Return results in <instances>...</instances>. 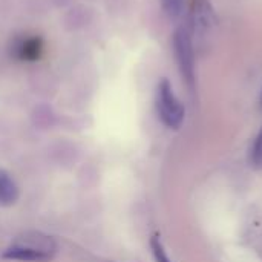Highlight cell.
Here are the masks:
<instances>
[{"label":"cell","instance_id":"cell-5","mask_svg":"<svg viewBox=\"0 0 262 262\" xmlns=\"http://www.w3.org/2000/svg\"><path fill=\"white\" fill-rule=\"evenodd\" d=\"M12 55L21 61H35L43 51V40L40 37L20 38L12 45Z\"/></svg>","mask_w":262,"mask_h":262},{"label":"cell","instance_id":"cell-2","mask_svg":"<svg viewBox=\"0 0 262 262\" xmlns=\"http://www.w3.org/2000/svg\"><path fill=\"white\" fill-rule=\"evenodd\" d=\"M155 107L160 120L163 121L164 126L169 129H180L183 121H184V106L181 101L177 98L173 88L167 78H161L157 84V92H155Z\"/></svg>","mask_w":262,"mask_h":262},{"label":"cell","instance_id":"cell-4","mask_svg":"<svg viewBox=\"0 0 262 262\" xmlns=\"http://www.w3.org/2000/svg\"><path fill=\"white\" fill-rule=\"evenodd\" d=\"M216 25V15L209 0H193L192 3V28L196 37L206 35Z\"/></svg>","mask_w":262,"mask_h":262},{"label":"cell","instance_id":"cell-1","mask_svg":"<svg viewBox=\"0 0 262 262\" xmlns=\"http://www.w3.org/2000/svg\"><path fill=\"white\" fill-rule=\"evenodd\" d=\"M57 252V243L40 232H28L3 250L2 258L18 262H51Z\"/></svg>","mask_w":262,"mask_h":262},{"label":"cell","instance_id":"cell-9","mask_svg":"<svg viewBox=\"0 0 262 262\" xmlns=\"http://www.w3.org/2000/svg\"><path fill=\"white\" fill-rule=\"evenodd\" d=\"M150 249H152L154 261L155 262H170L169 256H167V253H166V250H164V247H163V244H161V241H160L157 236H154V238L150 239Z\"/></svg>","mask_w":262,"mask_h":262},{"label":"cell","instance_id":"cell-3","mask_svg":"<svg viewBox=\"0 0 262 262\" xmlns=\"http://www.w3.org/2000/svg\"><path fill=\"white\" fill-rule=\"evenodd\" d=\"M173 54L184 81L195 86V48L192 34L186 26H180L173 32Z\"/></svg>","mask_w":262,"mask_h":262},{"label":"cell","instance_id":"cell-8","mask_svg":"<svg viewBox=\"0 0 262 262\" xmlns=\"http://www.w3.org/2000/svg\"><path fill=\"white\" fill-rule=\"evenodd\" d=\"M250 163L255 169L262 170V127L255 138V143H253V147L250 152Z\"/></svg>","mask_w":262,"mask_h":262},{"label":"cell","instance_id":"cell-6","mask_svg":"<svg viewBox=\"0 0 262 262\" xmlns=\"http://www.w3.org/2000/svg\"><path fill=\"white\" fill-rule=\"evenodd\" d=\"M20 196V189L14 178L3 169H0V206H12Z\"/></svg>","mask_w":262,"mask_h":262},{"label":"cell","instance_id":"cell-7","mask_svg":"<svg viewBox=\"0 0 262 262\" xmlns=\"http://www.w3.org/2000/svg\"><path fill=\"white\" fill-rule=\"evenodd\" d=\"M186 0H161V8L164 14L170 18H178L184 9Z\"/></svg>","mask_w":262,"mask_h":262},{"label":"cell","instance_id":"cell-10","mask_svg":"<svg viewBox=\"0 0 262 262\" xmlns=\"http://www.w3.org/2000/svg\"><path fill=\"white\" fill-rule=\"evenodd\" d=\"M259 100H261V107H262V89H261V98H259Z\"/></svg>","mask_w":262,"mask_h":262}]
</instances>
